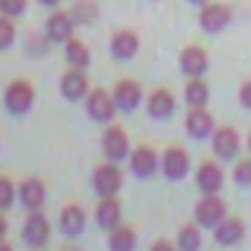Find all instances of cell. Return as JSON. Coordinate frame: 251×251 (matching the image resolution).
Wrapping results in <instances>:
<instances>
[{"mask_svg": "<svg viewBox=\"0 0 251 251\" xmlns=\"http://www.w3.org/2000/svg\"><path fill=\"white\" fill-rule=\"evenodd\" d=\"M85 108H88V117L97 120V123H111L114 114L120 111L117 102H114V94L102 91V88H94L88 97H85Z\"/></svg>", "mask_w": 251, "mask_h": 251, "instance_id": "1", "label": "cell"}, {"mask_svg": "<svg viewBox=\"0 0 251 251\" xmlns=\"http://www.w3.org/2000/svg\"><path fill=\"white\" fill-rule=\"evenodd\" d=\"M231 21H234V12H231L228 3H204L201 12H199L201 29H204V32H213V35L222 32V29H228Z\"/></svg>", "mask_w": 251, "mask_h": 251, "instance_id": "2", "label": "cell"}, {"mask_svg": "<svg viewBox=\"0 0 251 251\" xmlns=\"http://www.w3.org/2000/svg\"><path fill=\"white\" fill-rule=\"evenodd\" d=\"M35 102V88L26 82V79H15L9 88H6V111L12 114H26Z\"/></svg>", "mask_w": 251, "mask_h": 251, "instance_id": "3", "label": "cell"}, {"mask_svg": "<svg viewBox=\"0 0 251 251\" xmlns=\"http://www.w3.org/2000/svg\"><path fill=\"white\" fill-rule=\"evenodd\" d=\"M225 216H228V207L216 193H204V199L196 204V222L201 228H216Z\"/></svg>", "mask_w": 251, "mask_h": 251, "instance_id": "4", "label": "cell"}, {"mask_svg": "<svg viewBox=\"0 0 251 251\" xmlns=\"http://www.w3.org/2000/svg\"><path fill=\"white\" fill-rule=\"evenodd\" d=\"M24 243L29 249H44L50 243V222L41 210H29V216L24 222Z\"/></svg>", "mask_w": 251, "mask_h": 251, "instance_id": "5", "label": "cell"}, {"mask_svg": "<svg viewBox=\"0 0 251 251\" xmlns=\"http://www.w3.org/2000/svg\"><path fill=\"white\" fill-rule=\"evenodd\" d=\"M123 187V173L117 167V161H108V164H100L94 170V190L100 196H117Z\"/></svg>", "mask_w": 251, "mask_h": 251, "instance_id": "6", "label": "cell"}, {"mask_svg": "<svg viewBox=\"0 0 251 251\" xmlns=\"http://www.w3.org/2000/svg\"><path fill=\"white\" fill-rule=\"evenodd\" d=\"M161 170L170 181H181L190 173V155L181 146H167V152L161 155Z\"/></svg>", "mask_w": 251, "mask_h": 251, "instance_id": "7", "label": "cell"}, {"mask_svg": "<svg viewBox=\"0 0 251 251\" xmlns=\"http://www.w3.org/2000/svg\"><path fill=\"white\" fill-rule=\"evenodd\" d=\"M237 152H240V134H237V128L219 126L213 131V155L219 161H231V158H237Z\"/></svg>", "mask_w": 251, "mask_h": 251, "instance_id": "8", "label": "cell"}, {"mask_svg": "<svg viewBox=\"0 0 251 251\" xmlns=\"http://www.w3.org/2000/svg\"><path fill=\"white\" fill-rule=\"evenodd\" d=\"M91 94V85H88V76L82 67H70L62 76V97L70 100V102H79Z\"/></svg>", "mask_w": 251, "mask_h": 251, "instance_id": "9", "label": "cell"}, {"mask_svg": "<svg viewBox=\"0 0 251 251\" xmlns=\"http://www.w3.org/2000/svg\"><path fill=\"white\" fill-rule=\"evenodd\" d=\"M73 15L70 12H53L47 18V41H56V44H67L73 38Z\"/></svg>", "mask_w": 251, "mask_h": 251, "instance_id": "10", "label": "cell"}, {"mask_svg": "<svg viewBox=\"0 0 251 251\" xmlns=\"http://www.w3.org/2000/svg\"><path fill=\"white\" fill-rule=\"evenodd\" d=\"M111 94H114V102H117L120 111H134V108L143 102V88H140L134 79H120Z\"/></svg>", "mask_w": 251, "mask_h": 251, "instance_id": "11", "label": "cell"}, {"mask_svg": "<svg viewBox=\"0 0 251 251\" xmlns=\"http://www.w3.org/2000/svg\"><path fill=\"white\" fill-rule=\"evenodd\" d=\"M128 134H126L120 126H111L105 134H102V152H105V158L108 161H123L126 155H128Z\"/></svg>", "mask_w": 251, "mask_h": 251, "instance_id": "12", "label": "cell"}, {"mask_svg": "<svg viewBox=\"0 0 251 251\" xmlns=\"http://www.w3.org/2000/svg\"><path fill=\"white\" fill-rule=\"evenodd\" d=\"M18 199H21V204H24L26 210H41V204H44V199H47L44 181H41V178H24V181L18 184Z\"/></svg>", "mask_w": 251, "mask_h": 251, "instance_id": "13", "label": "cell"}, {"mask_svg": "<svg viewBox=\"0 0 251 251\" xmlns=\"http://www.w3.org/2000/svg\"><path fill=\"white\" fill-rule=\"evenodd\" d=\"M184 126H187V134L190 137H196V140H201V137H213V131H216V128H213V117H210V111H207L204 105L190 108Z\"/></svg>", "mask_w": 251, "mask_h": 251, "instance_id": "14", "label": "cell"}, {"mask_svg": "<svg viewBox=\"0 0 251 251\" xmlns=\"http://www.w3.org/2000/svg\"><path fill=\"white\" fill-rule=\"evenodd\" d=\"M146 108H149V117H155V120H170V117L176 114V97H173V91L155 88V91L149 94Z\"/></svg>", "mask_w": 251, "mask_h": 251, "instance_id": "15", "label": "cell"}, {"mask_svg": "<svg viewBox=\"0 0 251 251\" xmlns=\"http://www.w3.org/2000/svg\"><path fill=\"white\" fill-rule=\"evenodd\" d=\"M123 219V207L117 201V196H102L100 204H97V225L105 228V231H114Z\"/></svg>", "mask_w": 251, "mask_h": 251, "instance_id": "16", "label": "cell"}, {"mask_svg": "<svg viewBox=\"0 0 251 251\" xmlns=\"http://www.w3.org/2000/svg\"><path fill=\"white\" fill-rule=\"evenodd\" d=\"M207 50L199 44H190L181 50V73L184 76H204L207 73Z\"/></svg>", "mask_w": 251, "mask_h": 251, "instance_id": "17", "label": "cell"}, {"mask_svg": "<svg viewBox=\"0 0 251 251\" xmlns=\"http://www.w3.org/2000/svg\"><path fill=\"white\" fill-rule=\"evenodd\" d=\"M196 184H199L201 193H219L222 184H225V176H222L219 164H216V161L199 164V170H196Z\"/></svg>", "mask_w": 251, "mask_h": 251, "instance_id": "18", "label": "cell"}, {"mask_svg": "<svg viewBox=\"0 0 251 251\" xmlns=\"http://www.w3.org/2000/svg\"><path fill=\"white\" fill-rule=\"evenodd\" d=\"M137 50H140V38H137V32H131V29H120V32H114V38H111V56H114V59L128 62V59L137 56Z\"/></svg>", "mask_w": 251, "mask_h": 251, "instance_id": "19", "label": "cell"}, {"mask_svg": "<svg viewBox=\"0 0 251 251\" xmlns=\"http://www.w3.org/2000/svg\"><path fill=\"white\" fill-rule=\"evenodd\" d=\"M158 167H161V158L155 155V149H149V146H137V149L131 152V173H134L137 178H149V176H155Z\"/></svg>", "mask_w": 251, "mask_h": 251, "instance_id": "20", "label": "cell"}, {"mask_svg": "<svg viewBox=\"0 0 251 251\" xmlns=\"http://www.w3.org/2000/svg\"><path fill=\"white\" fill-rule=\"evenodd\" d=\"M213 237H216L219 246H237V243L246 237V225H243V219H237V216H225V219L213 228Z\"/></svg>", "mask_w": 251, "mask_h": 251, "instance_id": "21", "label": "cell"}, {"mask_svg": "<svg viewBox=\"0 0 251 251\" xmlns=\"http://www.w3.org/2000/svg\"><path fill=\"white\" fill-rule=\"evenodd\" d=\"M59 228L64 237H79L85 231V210L79 204H64L59 216Z\"/></svg>", "mask_w": 251, "mask_h": 251, "instance_id": "22", "label": "cell"}, {"mask_svg": "<svg viewBox=\"0 0 251 251\" xmlns=\"http://www.w3.org/2000/svg\"><path fill=\"white\" fill-rule=\"evenodd\" d=\"M108 249L111 251H134L137 249V231L131 225H117L108 237Z\"/></svg>", "mask_w": 251, "mask_h": 251, "instance_id": "23", "label": "cell"}, {"mask_svg": "<svg viewBox=\"0 0 251 251\" xmlns=\"http://www.w3.org/2000/svg\"><path fill=\"white\" fill-rule=\"evenodd\" d=\"M64 59L70 67H88L91 64V50H88V44L85 41H79V38H70L67 44H64Z\"/></svg>", "mask_w": 251, "mask_h": 251, "instance_id": "24", "label": "cell"}, {"mask_svg": "<svg viewBox=\"0 0 251 251\" xmlns=\"http://www.w3.org/2000/svg\"><path fill=\"white\" fill-rule=\"evenodd\" d=\"M207 97H210V88L201 76H190L187 88H184V100L190 102V108L196 105H207Z\"/></svg>", "mask_w": 251, "mask_h": 251, "instance_id": "25", "label": "cell"}, {"mask_svg": "<svg viewBox=\"0 0 251 251\" xmlns=\"http://www.w3.org/2000/svg\"><path fill=\"white\" fill-rule=\"evenodd\" d=\"M176 246H178V251H199L201 249V231L196 225H181V231L176 237Z\"/></svg>", "mask_w": 251, "mask_h": 251, "instance_id": "26", "label": "cell"}, {"mask_svg": "<svg viewBox=\"0 0 251 251\" xmlns=\"http://www.w3.org/2000/svg\"><path fill=\"white\" fill-rule=\"evenodd\" d=\"M70 15H73V21H76V24H91V21L97 18V9H94V3H91V0H76Z\"/></svg>", "mask_w": 251, "mask_h": 251, "instance_id": "27", "label": "cell"}, {"mask_svg": "<svg viewBox=\"0 0 251 251\" xmlns=\"http://www.w3.org/2000/svg\"><path fill=\"white\" fill-rule=\"evenodd\" d=\"M15 21L9 18V15H0V50H6V47H12L15 44Z\"/></svg>", "mask_w": 251, "mask_h": 251, "instance_id": "28", "label": "cell"}, {"mask_svg": "<svg viewBox=\"0 0 251 251\" xmlns=\"http://www.w3.org/2000/svg\"><path fill=\"white\" fill-rule=\"evenodd\" d=\"M15 199H18V187L12 184L9 176H0V210H3V207H12Z\"/></svg>", "mask_w": 251, "mask_h": 251, "instance_id": "29", "label": "cell"}, {"mask_svg": "<svg viewBox=\"0 0 251 251\" xmlns=\"http://www.w3.org/2000/svg\"><path fill=\"white\" fill-rule=\"evenodd\" d=\"M234 181L240 187H251V158H243L237 167H234Z\"/></svg>", "mask_w": 251, "mask_h": 251, "instance_id": "30", "label": "cell"}, {"mask_svg": "<svg viewBox=\"0 0 251 251\" xmlns=\"http://www.w3.org/2000/svg\"><path fill=\"white\" fill-rule=\"evenodd\" d=\"M24 9H26V0H0V15L18 18V15H21Z\"/></svg>", "mask_w": 251, "mask_h": 251, "instance_id": "31", "label": "cell"}, {"mask_svg": "<svg viewBox=\"0 0 251 251\" xmlns=\"http://www.w3.org/2000/svg\"><path fill=\"white\" fill-rule=\"evenodd\" d=\"M240 102L251 111V82H243V85H240Z\"/></svg>", "mask_w": 251, "mask_h": 251, "instance_id": "32", "label": "cell"}, {"mask_svg": "<svg viewBox=\"0 0 251 251\" xmlns=\"http://www.w3.org/2000/svg\"><path fill=\"white\" fill-rule=\"evenodd\" d=\"M152 251H178V246H173V243H167V240H158V243L152 246Z\"/></svg>", "mask_w": 251, "mask_h": 251, "instance_id": "33", "label": "cell"}, {"mask_svg": "<svg viewBox=\"0 0 251 251\" xmlns=\"http://www.w3.org/2000/svg\"><path fill=\"white\" fill-rule=\"evenodd\" d=\"M0 240H6V219H3V213H0Z\"/></svg>", "mask_w": 251, "mask_h": 251, "instance_id": "34", "label": "cell"}, {"mask_svg": "<svg viewBox=\"0 0 251 251\" xmlns=\"http://www.w3.org/2000/svg\"><path fill=\"white\" fill-rule=\"evenodd\" d=\"M0 251H15V249H12V246H9L6 240H0Z\"/></svg>", "mask_w": 251, "mask_h": 251, "instance_id": "35", "label": "cell"}, {"mask_svg": "<svg viewBox=\"0 0 251 251\" xmlns=\"http://www.w3.org/2000/svg\"><path fill=\"white\" fill-rule=\"evenodd\" d=\"M38 3H44V6H59V0H38Z\"/></svg>", "mask_w": 251, "mask_h": 251, "instance_id": "36", "label": "cell"}, {"mask_svg": "<svg viewBox=\"0 0 251 251\" xmlns=\"http://www.w3.org/2000/svg\"><path fill=\"white\" fill-rule=\"evenodd\" d=\"M193 6H204V3H210V0H190Z\"/></svg>", "mask_w": 251, "mask_h": 251, "instance_id": "37", "label": "cell"}, {"mask_svg": "<svg viewBox=\"0 0 251 251\" xmlns=\"http://www.w3.org/2000/svg\"><path fill=\"white\" fill-rule=\"evenodd\" d=\"M249 149H251V134H249Z\"/></svg>", "mask_w": 251, "mask_h": 251, "instance_id": "38", "label": "cell"}]
</instances>
